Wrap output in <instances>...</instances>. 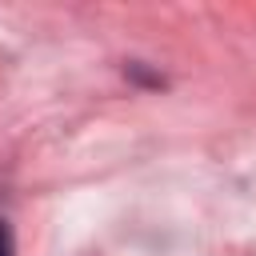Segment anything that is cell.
<instances>
[{"instance_id":"obj_1","label":"cell","mask_w":256,"mask_h":256,"mask_svg":"<svg viewBox=\"0 0 256 256\" xmlns=\"http://www.w3.org/2000/svg\"><path fill=\"white\" fill-rule=\"evenodd\" d=\"M0 256H12V236L4 228V220H0Z\"/></svg>"}]
</instances>
